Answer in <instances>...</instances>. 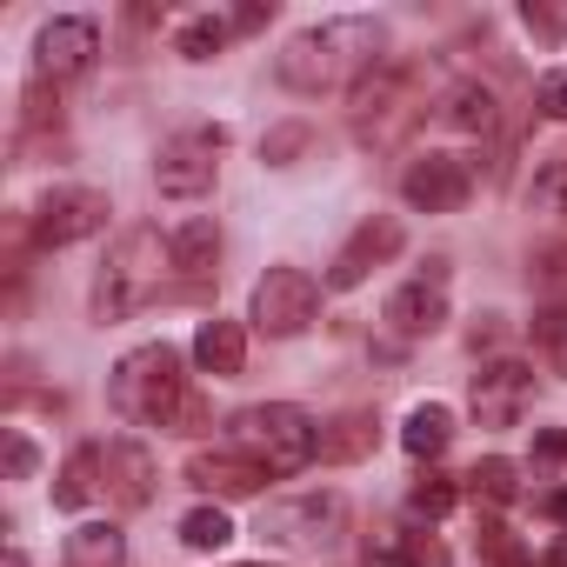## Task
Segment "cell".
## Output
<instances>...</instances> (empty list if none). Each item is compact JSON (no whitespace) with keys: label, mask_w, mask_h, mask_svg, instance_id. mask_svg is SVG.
<instances>
[{"label":"cell","mask_w":567,"mask_h":567,"mask_svg":"<svg viewBox=\"0 0 567 567\" xmlns=\"http://www.w3.org/2000/svg\"><path fill=\"white\" fill-rule=\"evenodd\" d=\"M381 48H388V28L368 21V14H348V21H321V28H301L288 48H280L274 74L280 87L295 94H328V87H361L374 68H381Z\"/></svg>","instance_id":"cell-1"},{"label":"cell","mask_w":567,"mask_h":567,"mask_svg":"<svg viewBox=\"0 0 567 567\" xmlns=\"http://www.w3.org/2000/svg\"><path fill=\"white\" fill-rule=\"evenodd\" d=\"M107 394H114V414H127V421H141V427H161V434H194V427H207V401L187 388L181 348H167V341L134 348V354L114 368Z\"/></svg>","instance_id":"cell-2"},{"label":"cell","mask_w":567,"mask_h":567,"mask_svg":"<svg viewBox=\"0 0 567 567\" xmlns=\"http://www.w3.org/2000/svg\"><path fill=\"white\" fill-rule=\"evenodd\" d=\"M167 267H174V247H167L154 227H127V234L107 247V260H101V280H94V321H127L134 308H147Z\"/></svg>","instance_id":"cell-3"},{"label":"cell","mask_w":567,"mask_h":567,"mask_svg":"<svg viewBox=\"0 0 567 567\" xmlns=\"http://www.w3.org/2000/svg\"><path fill=\"white\" fill-rule=\"evenodd\" d=\"M234 447L260 461L267 474H301L308 461H321V427L295 401H267V408L234 414Z\"/></svg>","instance_id":"cell-4"},{"label":"cell","mask_w":567,"mask_h":567,"mask_svg":"<svg viewBox=\"0 0 567 567\" xmlns=\"http://www.w3.org/2000/svg\"><path fill=\"white\" fill-rule=\"evenodd\" d=\"M260 534L274 547H295V554H328L348 534V501L341 494H288L260 514Z\"/></svg>","instance_id":"cell-5"},{"label":"cell","mask_w":567,"mask_h":567,"mask_svg":"<svg viewBox=\"0 0 567 567\" xmlns=\"http://www.w3.org/2000/svg\"><path fill=\"white\" fill-rule=\"evenodd\" d=\"M421 114V68L381 61L361 87H354V127L361 141H401V127Z\"/></svg>","instance_id":"cell-6"},{"label":"cell","mask_w":567,"mask_h":567,"mask_svg":"<svg viewBox=\"0 0 567 567\" xmlns=\"http://www.w3.org/2000/svg\"><path fill=\"white\" fill-rule=\"evenodd\" d=\"M315 315H321V288L308 267H267L254 280V321L267 334H301L315 328Z\"/></svg>","instance_id":"cell-7"},{"label":"cell","mask_w":567,"mask_h":567,"mask_svg":"<svg viewBox=\"0 0 567 567\" xmlns=\"http://www.w3.org/2000/svg\"><path fill=\"white\" fill-rule=\"evenodd\" d=\"M220 127H207V134H174V141H161V154H154V187L161 194H174V200H200L207 187H214V154H220Z\"/></svg>","instance_id":"cell-8"},{"label":"cell","mask_w":567,"mask_h":567,"mask_svg":"<svg viewBox=\"0 0 567 567\" xmlns=\"http://www.w3.org/2000/svg\"><path fill=\"white\" fill-rule=\"evenodd\" d=\"M101 227H107V194H94V187H48L41 207H34V240L41 247H74Z\"/></svg>","instance_id":"cell-9"},{"label":"cell","mask_w":567,"mask_h":567,"mask_svg":"<svg viewBox=\"0 0 567 567\" xmlns=\"http://www.w3.org/2000/svg\"><path fill=\"white\" fill-rule=\"evenodd\" d=\"M401 194H408V207H421V214H454V207L474 194V167H467L461 154H421V161H408Z\"/></svg>","instance_id":"cell-10"},{"label":"cell","mask_w":567,"mask_h":567,"mask_svg":"<svg viewBox=\"0 0 567 567\" xmlns=\"http://www.w3.org/2000/svg\"><path fill=\"white\" fill-rule=\"evenodd\" d=\"M467 401H474L481 427H514V421L527 414V401H534V368H527V361H487V368L474 374Z\"/></svg>","instance_id":"cell-11"},{"label":"cell","mask_w":567,"mask_h":567,"mask_svg":"<svg viewBox=\"0 0 567 567\" xmlns=\"http://www.w3.org/2000/svg\"><path fill=\"white\" fill-rule=\"evenodd\" d=\"M401 240H408V227H401L394 214H368V220L348 234V247L334 254L328 288H361V280H368L381 260H394V254H401Z\"/></svg>","instance_id":"cell-12"},{"label":"cell","mask_w":567,"mask_h":567,"mask_svg":"<svg viewBox=\"0 0 567 567\" xmlns=\"http://www.w3.org/2000/svg\"><path fill=\"white\" fill-rule=\"evenodd\" d=\"M447 321V260H427V274H414L408 288L388 295V328L394 334H434Z\"/></svg>","instance_id":"cell-13"},{"label":"cell","mask_w":567,"mask_h":567,"mask_svg":"<svg viewBox=\"0 0 567 567\" xmlns=\"http://www.w3.org/2000/svg\"><path fill=\"white\" fill-rule=\"evenodd\" d=\"M94 54H101V28H94V21H81V14L48 21V28H41V41H34V61H41V74H54V81L87 74V68H94Z\"/></svg>","instance_id":"cell-14"},{"label":"cell","mask_w":567,"mask_h":567,"mask_svg":"<svg viewBox=\"0 0 567 567\" xmlns=\"http://www.w3.org/2000/svg\"><path fill=\"white\" fill-rule=\"evenodd\" d=\"M187 481H194V487H207V494L240 501V494H254V487L267 481V467H260V461H247L240 447H220V454H194V461H187Z\"/></svg>","instance_id":"cell-15"},{"label":"cell","mask_w":567,"mask_h":567,"mask_svg":"<svg viewBox=\"0 0 567 567\" xmlns=\"http://www.w3.org/2000/svg\"><path fill=\"white\" fill-rule=\"evenodd\" d=\"M101 461H107V487H114L121 507H147L154 501V454L141 441H114Z\"/></svg>","instance_id":"cell-16"},{"label":"cell","mask_w":567,"mask_h":567,"mask_svg":"<svg viewBox=\"0 0 567 567\" xmlns=\"http://www.w3.org/2000/svg\"><path fill=\"white\" fill-rule=\"evenodd\" d=\"M194 361L214 374V381H227V374H240L247 368V334H240V321H200V334H194Z\"/></svg>","instance_id":"cell-17"},{"label":"cell","mask_w":567,"mask_h":567,"mask_svg":"<svg viewBox=\"0 0 567 567\" xmlns=\"http://www.w3.org/2000/svg\"><path fill=\"white\" fill-rule=\"evenodd\" d=\"M441 121H447L454 134H487V127H494V87L454 81V87L441 94Z\"/></svg>","instance_id":"cell-18"},{"label":"cell","mask_w":567,"mask_h":567,"mask_svg":"<svg viewBox=\"0 0 567 567\" xmlns=\"http://www.w3.org/2000/svg\"><path fill=\"white\" fill-rule=\"evenodd\" d=\"M101 467H107V461H101V447H74V454H68V467L54 474V507L81 514V507H87V501L101 494V481H94Z\"/></svg>","instance_id":"cell-19"},{"label":"cell","mask_w":567,"mask_h":567,"mask_svg":"<svg viewBox=\"0 0 567 567\" xmlns=\"http://www.w3.org/2000/svg\"><path fill=\"white\" fill-rule=\"evenodd\" d=\"M374 567H447V547H441L434 534H401V527H388V534L374 540Z\"/></svg>","instance_id":"cell-20"},{"label":"cell","mask_w":567,"mask_h":567,"mask_svg":"<svg viewBox=\"0 0 567 567\" xmlns=\"http://www.w3.org/2000/svg\"><path fill=\"white\" fill-rule=\"evenodd\" d=\"M167 247H174V267H181L187 280H200V274H214V260H220V227H214V220H187Z\"/></svg>","instance_id":"cell-21"},{"label":"cell","mask_w":567,"mask_h":567,"mask_svg":"<svg viewBox=\"0 0 567 567\" xmlns=\"http://www.w3.org/2000/svg\"><path fill=\"white\" fill-rule=\"evenodd\" d=\"M447 441H454V414L447 408H414L408 414V427H401V447L414 454V461H427V454H447Z\"/></svg>","instance_id":"cell-22"},{"label":"cell","mask_w":567,"mask_h":567,"mask_svg":"<svg viewBox=\"0 0 567 567\" xmlns=\"http://www.w3.org/2000/svg\"><path fill=\"white\" fill-rule=\"evenodd\" d=\"M368 447H374V414H361V408L321 427V461H361Z\"/></svg>","instance_id":"cell-23"},{"label":"cell","mask_w":567,"mask_h":567,"mask_svg":"<svg viewBox=\"0 0 567 567\" xmlns=\"http://www.w3.org/2000/svg\"><path fill=\"white\" fill-rule=\"evenodd\" d=\"M68 567H121V534L114 527H74L68 534Z\"/></svg>","instance_id":"cell-24"},{"label":"cell","mask_w":567,"mask_h":567,"mask_svg":"<svg viewBox=\"0 0 567 567\" xmlns=\"http://www.w3.org/2000/svg\"><path fill=\"white\" fill-rule=\"evenodd\" d=\"M534 214L567 220V154H547V161L534 167Z\"/></svg>","instance_id":"cell-25"},{"label":"cell","mask_w":567,"mask_h":567,"mask_svg":"<svg viewBox=\"0 0 567 567\" xmlns=\"http://www.w3.org/2000/svg\"><path fill=\"white\" fill-rule=\"evenodd\" d=\"M181 540H187L194 554H214V547H227V540H234V520H227L220 507H194V514L181 520Z\"/></svg>","instance_id":"cell-26"},{"label":"cell","mask_w":567,"mask_h":567,"mask_svg":"<svg viewBox=\"0 0 567 567\" xmlns=\"http://www.w3.org/2000/svg\"><path fill=\"white\" fill-rule=\"evenodd\" d=\"M227 34H234V21H214V14H207V21H187L174 48H181L187 61H214V54L227 48Z\"/></svg>","instance_id":"cell-27"},{"label":"cell","mask_w":567,"mask_h":567,"mask_svg":"<svg viewBox=\"0 0 567 567\" xmlns=\"http://www.w3.org/2000/svg\"><path fill=\"white\" fill-rule=\"evenodd\" d=\"M467 481H474V494H481V501H514V494H520V467H514V461H501V454H487Z\"/></svg>","instance_id":"cell-28"},{"label":"cell","mask_w":567,"mask_h":567,"mask_svg":"<svg viewBox=\"0 0 567 567\" xmlns=\"http://www.w3.org/2000/svg\"><path fill=\"white\" fill-rule=\"evenodd\" d=\"M408 501H414V514H427V520H441V514H454V501H461V487H454L447 474H421Z\"/></svg>","instance_id":"cell-29"},{"label":"cell","mask_w":567,"mask_h":567,"mask_svg":"<svg viewBox=\"0 0 567 567\" xmlns=\"http://www.w3.org/2000/svg\"><path fill=\"white\" fill-rule=\"evenodd\" d=\"M534 288L547 301H567V247H540L534 254Z\"/></svg>","instance_id":"cell-30"},{"label":"cell","mask_w":567,"mask_h":567,"mask_svg":"<svg viewBox=\"0 0 567 567\" xmlns=\"http://www.w3.org/2000/svg\"><path fill=\"white\" fill-rule=\"evenodd\" d=\"M534 334H540V348H547V368H554V374H567V315H560V308H547V315L534 321Z\"/></svg>","instance_id":"cell-31"},{"label":"cell","mask_w":567,"mask_h":567,"mask_svg":"<svg viewBox=\"0 0 567 567\" xmlns=\"http://www.w3.org/2000/svg\"><path fill=\"white\" fill-rule=\"evenodd\" d=\"M534 107H540L547 121H567V68L540 74V87H534Z\"/></svg>","instance_id":"cell-32"},{"label":"cell","mask_w":567,"mask_h":567,"mask_svg":"<svg viewBox=\"0 0 567 567\" xmlns=\"http://www.w3.org/2000/svg\"><path fill=\"white\" fill-rule=\"evenodd\" d=\"M520 21H527L540 41H560V34H567V8H540V0H527V8H520Z\"/></svg>","instance_id":"cell-33"},{"label":"cell","mask_w":567,"mask_h":567,"mask_svg":"<svg viewBox=\"0 0 567 567\" xmlns=\"http://www.w3.org/2000/svg\"><path fill=\"white\" fill-rule=\"evenodd\" d=\"M301 141H308V127H274V134L260 141V161H288Z\"/></svg>","instance_id":"cell-34"},{"label":"cell","mask_w":567,"mask_h":567,"mask_svg":"<svg viewBox=\"0 0 567 567\" xmlns=\"http://www.w3.org/2000/svg\"><path fill=\"white\" fill-rule=\"evenodd\" d=\"M8 474H14V481L34 474V447H28V434H8Z\"/></svg>","instance_id":"cell-35"},{"label":"cell","mask_w":567,"mask_h":567,"mask_svg":"<svg viewBox=\"0 0 567 567\" xmlns=\"http://www.w3.org/2000/svg\"><path fill=\"white\" fill-rule=\"evenodd\" d=\"M534 454H540V461H567V434H560V427H547V434L534 441Z\"/></svg>","instance_id":"cell-36"},{"label":"cell","mask_w":567,"mask_h":567,"mask_svg":"<svg viewBox=\"0 0 567 567\" xmlns=\"http://www.w3.org/2000/svg\"><path fill=\"white\" fill-rule=\"evenodd\" d=\"M547 514H554V520L567 527V487H560V494H547Z\"/></svg>","instance_id":"cell-37"},{"label":"cell","mask_w":567,"mask_h":567,"mask_svg":"<svg viewBox=\"0 0 567 567\" xmlns=\"http://www.w3.org/2000/svg\"><path fill=\"white\" fill-rule=\"evenodd\" d=\"M0 567H28V554H21V547H8V560H0Z\"/></svg>","instance_id":"cell-38"}]
</instances>
